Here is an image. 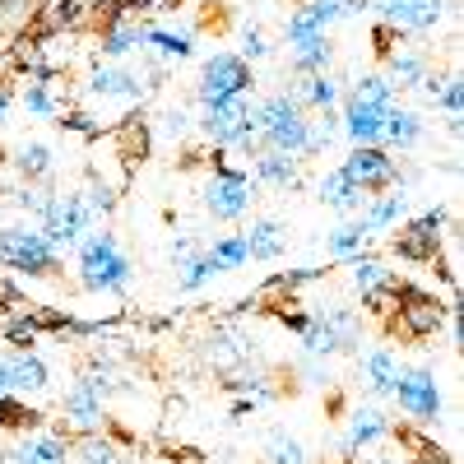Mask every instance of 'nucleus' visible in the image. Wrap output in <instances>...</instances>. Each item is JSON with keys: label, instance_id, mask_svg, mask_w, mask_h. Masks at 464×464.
<instances>
[{"label": "nucleus", "instance_id": "f257e3e1", "mask_svg": "<svg viewBox=\"0 0 464 464\" xmlns=\"http://www.w3.org/2000/svg\"><path fill=\"white\" fill-rule=\"evenodd\" d=\"M256 135L265 140V149H275V153H297L306 149V135H312V121L302 116V102L279 93V98H269L256 107Z\"/></svg>", "mask_w": 464, "mask_h": 464}, {"label": "nucleus", "instance_id": "f03ea898", "mask_svg": "<svg viewBox=\"0 0 464 464\" xmlns=\"http://www.w3.org/2000/svg\"><path fill=\"white\" fill-rule=\"evenodd\" d=\"M80 269H84V284L98 288V293H121L130 284V260L121 256V246H116L107 232H98V237L84 242Z\"/></svg>", "mask_w": 464, "mask_h": 464}, {"label": "nucleus", "instance_id": "7ed1b4c3", "mask_svg": "<svg viewBox=\"0 0 464 464\" xmlns=\"http://www.w3.org/2000/svg\"><path fill=\"white\" fill-rule=\"evenodd\" d=\"M200 130H205L218 149H251V135H256V107H251L246 98L214 102V107H205Z\"/></svg>", "mask_w": 464, "mask_h": 464}, {"label": "nucleus", "instance_id": "20e7f679", "mask_svg": "<svg viewBox=\"0 0 464 464\" xmlns=\"http://www.w3.org/2000/svg\"><path fill=\"white\" fill-rule=\"evenodd\" d=\"M251 89V70L242 56L232 52H218L205 61V74H200V102L214 107V102H227V98H242Z\"/></svg>", "mask_w": 464, "mask_h": 464}, {"label": "nucleus", "instance_id": "39448f33", "mask_svg": "<svg viewBox=\"0 0 464 464\" xmlns=\"http://www.w3.org/2000/svg\"><path fill=\"white\" fill-rule=\"evenodd\" d=\"M343 177L372 196V190H381V186L395 181V159H391L385 149H376V144H353V153L343 159Z\"/></svg>", "mask_w": 464, "mask_h": 464}, {"label": "nucleus", "instance_id": "423d86ee", "mask_svg": "<svg viewBox=\"0 0 464 464\" xmlns=\"http://www.w3.org/2000/svg\"><path fill=\"white\" fill-rule=\"evenodd\" d=\"M395 400H400V409L409 413V418H437L441 413V391H437V376L432 372H400L395 376Z\"/></svg>", "mask_w": 464, "mask_h": 464}, {"label": "nucleus", "instance_id": "0eeeda50", "mask_svg": "<svg viewBox=\"0 0 464 464\" xmlns=\"http://www.w3.org/2000/svg\"><path fill=\"white\" fill-rule=\"evenodd\" d=\"M0 256L14 269H33V275L52 269V260H56V251L47 246L43 232H0Z\"/></svg>", "mask_w": 464, "mask_h": 464}, {"label": "nucleus", "instance_id": "6e6552de", "mask_svg": "<svg viewBox=\"0 0 464 464\" xmlns=\"http://www.w3.org/2000/svg\"><path fill=\"white\" fill-rule=\"evenodd\" d=\"M205 205H209L214 218H242L246 205H251V181L242 172H218L205 186Z\"/></svg>", "mask_w": 464, "mask_h": 464}, {"label": "nucleus", "instance_id": "1a4fd4ad", "mask_svg": "<svg viewBox=\"0 0 464 464\" xmlns=\"http://www.w3.org/2000/svg\"><path fill=\"white\" fill-rule=\"evenodd\" d=\"M381 14L391 28L422 33V28H437L446 10H441V0H381Z\"/></svg>", "mask_w": 464, "mask_h": 464}, {"label": "nucleus", "instance_id": "9d476101", "mask_svg": "<svg viewBox=\"0 0 464 464\" xmlns=\"http://www.w3.org/2000/svg\"><path fill=\"white\" fill-rule=\"evenodd\" d=\"M343 135L353 140V144H381V126H385V107H372V102H358V98H348L343 107Z\"/></svg>", "mask_w": 464, "mask_h": 464}, {"label": "nucleus", "instance_id": "9b49d317", "mask_svg": "<svg viewBox=\"0 0 464 464\" xmlns=\"http://www.w3.org/2000/svg\"><path fill=\"white\" fill-rule=\"evenodd\" d=\"M437 227H441V209L413 218L409 232H400V242H395L400 256H409V260H432V256H437Z\"/></svg>", "mask_w": 464, "mask_h": 464}, {"label": "nucleus", "instance_id": "f8f14e48", "mask_svg": "<svg viewBox=\"0 0 464 464\" xmlns=\"http://www.w3.org/2000/svg\"><path fill=\"white\" fill-rule=\"evenodd\" d=\"M242 237H246L251 260H275V256H284V246H288V232H284V223H275V218L251 223Z\"/></svg>", "mask_w": 464, "mask_h": 464}, {"label": "nucleus", "instance_id": "ddd939ff", "mask_svg": "<svg viewBox=\"0 0 464 464\" xmlns=\"http://www.w3.org/2000/svg\"><path fill=\"white\" fill-rule=\"evenodd\" d=\"M321 200H325L330 209H339V214H353V209H362L372 196H367L362 186L348 181V177H343V168H334V172L321 181Z\"/></svg>", "mask_w": 464, "mask_h": 464}, {"label": "nucleus", "instance_id": "4468645a", "mask_svg": "<svg viewBox=\"0 0 464 464\" xmlns=\"http://www.w3.org/2000/svg\"><path fill=\"white\" fill-rule=\"evenodd\" d=\"M325 65H330V37L325 33L297 37V43H293V70L312 80V74H325Z\"/></svg>", "mask_w": 464, "mask_h": 464}, {"label": "nucleus", "instance_id": "2eb2a0df", "mask_svg": "<svg viewBox=\"0 0 464 464\" xmlns=\"http://www.w3.org/2000/svg\"><path fill=\"white\" fill-rule=\"evenodd\" d=\"M256 177L269 181V186H279V190H288V186L302 181L297 177V159H293V153H275V149H265L260 159H256Z\"/></svg>", "mask_w": 464, "mask_h": 464}, {"label": "nucleus", "instance_id": "dca6fc26", "mask_svg": "<svg viewBox=\"0 0 464 464\" xmlns=\"http://www.w3.org/2000/svg\"><path fill=\"white\" fill-rule=\"evenodd\" d=\"M418 135H422V121H418L413 111L385 107V126H381V140H385V144H400V149H409Z\"/></svg>", "mask_w": 464, "mask_h": 464}, {"label": "nucleus", "instance_id": "f3484780", "mask_svg": "<svg viewBox=\"0 0 464 464\" xmlns=\"http://www.w3.org/2000/svg\"><path fill=\"white\" fill-rule=\"evenodd\" d=\"M93 93H102V98H140L144 84L135 80L130 70H98L93 74Z\"/></svg>", "mask_w": 464, "mask_h": 464}, {"label": "nucleus", "instance_id": "a211bd4d", "mask_svg": "<svg viewBox=\"0 0 464 464\" xmlns=\"http://www.w3.org/2000/svg\"><path fill=\"white\" fill-rule=\"evenodd\" d=\"M391 422H385V413L381 409H362L358 418H353V428H348V441H343V450H358V446H367V441H376Z\"/></svg>", "mask_w": 464, "mask_h": 464}, {"label": "nucleus", "instance_id": "6ab92c4d", "mask_svg": "<svg viewBox=\"0 0 464 464\" xmlns=\"http://www.w3.org/2000/svg\"><path fill=\"white\" fill-rule=\"evenodd\" d=\"M47 367L37 358H10V391H43Z\"/></svg>", "mask_w": 464, "mask_h": 464}, {"label": "nucleus", "instance_id": "aec40b11", "mask_svg": "<svg viewBox=\"0 0 464 464\" xmlns=\"http://www.w3.org/2000/svg\"><path fill=\"white\" fill-rule=\"evenodd\" d=\"M302 348L306 353H334V348H343V343H339V330L325 316H316L312 325H302Z\"/></svg>", "mask_w": 464, "mask_h": 464}, {"label": "nucleus", "instance_id": "412c9836", "mask_svg": "<svg viewBox=\"0 0 464 464\" xmlns=\"http://www.w3.org/2000/svg\"><path fill=\"white\" fill-rule=\"evenodd\" d=\"M297 102H306V107H321V111H334V102H339V84L330 80V74H312Z\"/></svg>", "mask_w": 464, "mask_h": 464}, {"label": "nucleus", "instance_id": "4be33fe9", "mask_svg": "<svg viewBox=\"0 0 464 464\" xmlns=\"http://www.w3.org/2000/svg\"><path fill=\"white\" fill-rule=\"evenodd\" d=\"M214 265L218 269H242L246 260H251V251H246V237H242V232H232V237H223V242H214Z\"/></svg>", "mask_w": 464, "mask_h": 464}, {"label": "nucleus", "instance_id": "5701e85b", "mask_svg": "<svg viewBox=\"0 0 464 464\" xmlns=\"http://www.w3.org/2000/svg\"><path fill=\"white\" fill-rule=\"evenodd\" d=\"M367 237H372V232L362 227V218L358 223H343L339 232H330V256H358Z\"/></svg>", "mask_w": 464, "mask_h": 464}, {"label": "nucleus", "instance_id": "b1692460", "mask_svg": "<svg viewBox=\"0 0 464 464\" xmlns=\"http://www.w3.org/2000/svg\"><path fill=\"white\" fill-rule=\"evenodd\" d=\"M367 372H372V391H376V395H391V385H395L400 367H395V358L385 353V348H376V353L367 358Z\"/></svg>", "mask_w": 464, "mask_h": 464}, {"label": "nucleus", "instance_id": "393cba45", "mask_svg": "<svg viewBox=\"0 0 464 464\" xmlns=\"http://www.w3.org/2000/svg\"><path fill=\"white\" fill-rule=\"evenodd\" d=\"M353 284H358L362 293H376V288L391 284V269H385L381 260H372V256H367V260L358 256V260H353Z\"/></svg>", "mask_w": 464, "mask_h": 464}, {"label": "nucleus", "instance_id": "a878e982", "mask_svg": "<svg viewBox=\"0 0 464 464\" xmlns=\"http://www.w3.org/2000/svg\"><path fill=\"white\" fill-rule=\"evenodd\" d=\"M353 98H358V102H372V107H391L395 84L385 80V74H362V84L353 89Z\"/></svg>", "mask_w": 464, "mask_h": 464}, {"label": "nucleus", "instance_id": "bb28decb", "mask_svg": "<svg viewBox=\"0 0 464 464\" xmlns=\"http://www.w3.org/2000/svg\"><path fill=\"white\" fill-rule=\"evenodd\" d=\"M404 312H409V330L413 334H432L441 325V312H437L432 297H413V306H404Z\"/></svg>", "mask_w": 464, "mask_h": 464}, {"label": "nucleus", "instance_id": "cd10ccee", "mask_svg": "<svg viewBox=\"0 0 464 464\" xmlns=\"http://www.w3.org/2000/svg\"><path fill=\"white\" fill-rule=\"evenodd\" d=\"M400 214H404V196H385L381 205H372V209L362 214V227H367V232H381V227H391Z\"/></svg>", "mask_w": 464, "mask_h": 464}, {"label": "nucleus", "instance_id": "c85d7f7f", "mask_svg": "<svg viewBox=\"0 0 464 464\" xmlns=\"http://www.w3.org/2000/svg\"><path fill=\"white\" fill-rule=\"evenodd\" d=\"M61 459H65V446L52 437H37L19 450V464H61Z\"/></svg>", "mask_w": 464, "mask_h": 464}, {"label": "nucleus", "instance_id": "c756f323", "mask_svg": "<svg viewBox=\"0 0 464 464\" xmlns=\"http://www.w3.org/2000/svg\"><path fill=\"white\" fill-rule=\"evenodd\" d=\"M144 43H159V47H163L168 56H177V61H181V56H190V37H186V33H163V28H149V33H144Z\"/></svg>", "mask_w": 464, "mask_h": 464}, {"label": "nucleus", "instance_id": "7c9ffc66", "mask_svg": "<svg viewBox=\"0 0 464 464\" xmlns=\"http://www.w3.org/2000/svg\"><path fill=\"white\" fill-rule=\"evenodd\" d=\"M70 413H74V422H89L98 418V400H93V385H80V391H70Z\"/></svg>", "mask_w": 464, "mask_h": 464}, {"label": "nucleus", "instance_id": "2f4dec72", "mask_svg": "<svg viewBox=\"0 0 464 464\" xmlns=\"http://www.w3.org/2000/svg\"><path fill=\"white\" fill-rule=\"evenodd\" d=\"M218 275V265H214V256L205 251V256H196V260H190L186 265V275H181V288H200L205 279H214Z\"/></svg>", "mask_w": 464, "mask_h": 464}, {"label": "nucleus", "instance_id": "473e14b6", "mask_svg": "<svg viewBox=\"0 0 464 464\" xmlns=\"http://www.w3.org/2000/svg\"><path fill=\"white\" fill-rule=\"evenodd\" d=\"M391 74H395V89L400 84H418L422 80V56H395L391 61Z\"/></svg>", "mask_w": 464, "mask_h": 464}, {"label": "nucleus", "instance_id": "72a5a7b5", "mask_svg": "<svg viewBox=\"0 0 464 464\" xmlns=\"http://www.w3.org/2000/svg\"><path fill=\"white\" fill-rule=\"evenodd\" d=\"M269 459H275V464H306L302 459V446L293 437H275V441H269Z\"/></svg>", "mask_w": 464, "mask_h": 464}, {"label": "nucleus", "instance_id": "f704fd0d", "mask_svg": "<svg viewBox=\"0 0 464 464\" xmlns=\"http://www.w3.org/2000/svg\"><path fill=\"white\" fill-rule=\"evenodd\" d=\"M19 163H24L28 177H43V172L52 168V153H47L43 144H33V149H24V159H19Z\"/></svg>", "mask_w": 464, "mask_h": 464}, {"label": "nucleus", "instance_id": "c9c22d12", "mask_svg": "<svg viewBox=\"0 0 464 464\" xmlns=\"http://www.w3.org/2000/svg\"><path fill=\"white\" fill-rule=\"evenodd\" d=\"M135 43H144V33H140V28H121V33L107 37V52H111V56H126Z\"/></svg>", "mask_w": 464, "mask_h": 464}, {"label": "nucleus", "instance_id": "e433bc0d", "mask_svg": "<svg viewBox=\"0 0 464 464\" xmlns=\"http://www.w3.org/2000/svg\"><path fill=\"white\" fill-rule=\"evenodd\" d=\"M84 464H116V455H111L107 441H89L84 446Z\"/></svg>", "mask_w": 464, "mask_h": 464}, {"label": "nucleus", "instance_id": "4c0bfd02", "mask_svg": "<svg viewBox=\"0 0 464 464\" xmlns=\"http://www.w3.org/2000/svg\"><path fill=\"white\" fill-rule=\"evenodd\" d=\"M437 93H441V102H446V111L455 116V111H459V84H455V80H446V89H437Z\"/></svg>", "mask_w": 464, "mask_h": 464}, {"label": "nucleus", "instance_id": "58836bf2", "mask_svg": "<svg viewBox=\"0 0 464 464\" xmlns=\"http://www.w3.org/2000/svg\"><path fill=\"white\" fill-rule=\"evenodd\" d=\"M163 121H168V126H163L168 135H181V130H186V111H163Z\"/></svg>", "mask_w": 464, "mask_h": 464}, {"label": "nucleus", "instance_id": "ea45409f", "mask_svg": "<svg viewBox=\"0 0 464 464\" xmlns=\"http://www.w3.org/2000/svg\"><path fill=\"white\" fill-rule=\"evenodd\" d=\"M246 56H265V43H260V33H246Z\"/></svg>", "mask_w": 464, "mask_h": 464}, {"label": "nucleus", "instance_id": "a19ab883", "mask_svg": "<svg viewBox=\"0 0 464 464\" xmlns=\"http://www.w3.org/2000/svg\"><path fill=\"white\" fill-rule=\"evenodd\" d=\"M5 395H10V362L0 358V400H5Z\"/></svg>", "mask_w": 464, "mask_h": 464}, {"label": "nucleus", "instance_id": "79ce46f5", "mask_svg": "<svg viewBox=\"0 0 464 464\" xmlns=\"http://www.w3.org/2000/svg\"><path fill=\"white\" fill-rule=\"evenodd\" d=\"M28 107H33V111H47V93L33 89V93H28Z\"/></svg>", "mask_w": 464, "mask_h": 464}]
</instances>
